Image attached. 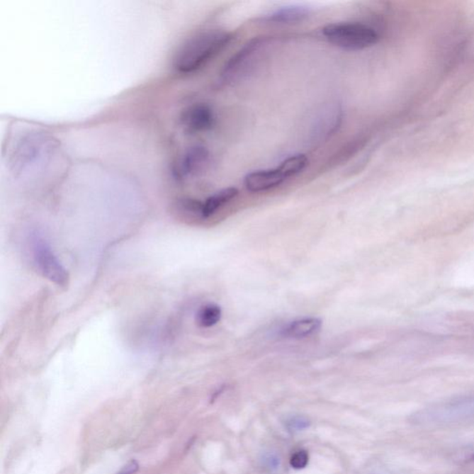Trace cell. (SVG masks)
<instances>
[{"label":"cell","instance_id":"8992f818","mask_svg":"<svg viewBox=\"0 0 474 474\" xmlns=\"http://www.w3.org/2000/svg\"><path fill=\"white\" fill-rule=\"evenodd\" d=\"M268 38H255L247 42L242 50L232 56L227 63H225L222 72L223 81H234L240 79L255 64L259 53L266 47Z\"/></svg>","mask_w":474,"mask_h":474},{"label":"cell","instance_id":"277c9868","mask_svg":"<svg viewBox=\"0 0 474 474\" xmlns=\"http://www.w3.org/2000/svg\"><path fill=\"white\" fill-rule=\"evenodd\" d=\"M30 243L33 258L42 274L56 285L63 288L67 286L69 278L68 271L54 254L50 244L38 234L31 235Z\"/></svg>","mask_w":474,"mask_h":474},{"label":"cell","instance_id":"8fae6325","mask_svg":"<svg viewBox=\"0 0 474 474\" xmlns=\"http://www.w3.org/2000/svg\"><path fill=\"white\" fill-rule=\"evenodd\" d=\"M238 193L239 191L235 187H227L207 198V201L202 204V220L213 217L220 208L237 197Z\"/></svg>","mask_w":474,"mask_h":474},{"label":"cell","instance_id":"ac0fdd59","mask_svg":"<svg viewBox=\"0 0 474 474\" xmlns=\"http://www.w3.org/2000/svg\"><path fill=\"white\" fill-rule=\"evenodd\" d=\"M139 465L137 461H132L123 467L122 470H120L117 474H134L137 472Z\"/></svg>","mask_w":474,"mask_h":474},{"label":"cell","instance_id":"3957f363","mask_svg":"<svg viewBox=\"0 0 474 474\" xmlns=\"http://www.w3.org/2000/svg\"><path fill=\"white\" fill-rule=\"evenodd\" d=\"M210 162V153L206 147L196 145L187 147L171 163V179L177 184H183L199 176L207 170Z\"/></svg>","mask_w":474,"mask_h":474},{"label":"cell","instance_id":"9c48e42d","mask_svg":"<svg viewBox=\"0 0 474 474\" xmlns=\"http://www.w3.org/2000/svg\"><path fill=\"white\" fill-rule=\"evenodd\" d=\"M288 179L282 169L278 167L273 170L252 171L247 174L244 183L249 191L259 193L279 186Z\"/></svg>","mask_w":474,"mask_h":474},{"label":"cell","instance_id":"7c38bea8","mask_svg":"<svg viewBox=\"0 0 474 474\" xmlns=\"http://www.w3.org/2000/svg\"><path fill=\"white\" fill-rule=\"evenodd\" d=\"M322 320L318 318H304L289 324L282 332L285 337L304 338L312 336L322 328Z\"/></svg>","mask_w":474,"mask_h":474},{"label":"cell","instance_id":"9a60e30c","mask_svg":"<svg viewBox=\"0 0 474 474\" xmlns=\"http://www.w3.org/2000/svg\"><path fill=\"white\" fill-rule=\"evenodd\" d=\"M285 427L291 433H298L306 430L310 427V421L307 417L295 415L286 419Z\"/></svg>","mask_w":474,"mask_h":474},{"label":"cell","instance_id":"52a82bcc","mask_svg":"<svg viewBox=\"0 0 474 474\" xmlns=\"http://www.w3.org/2000/svg\"><path fill=\"white\" fill-rule=\"evenodd\" d=\"M179 125L189 135L210 131L215 125V114L210 105L194 103L184 108L179 114Z\"/></svg>","mask_w":474,"mask_h":474},{"label":"cell","instance_id":"7a4b0ae2","mask_svg":"<svg viewBox=\"0 0 474 474\" xmlns=\"http://www.w3.org/2000/svg\"><path fill=\"white\" fill-rule=\"evenodd\" d=\"M322 33L334 46L347 50H361L379 41V34L373 27L359 23L327 24Z\"/></svg>","mask_w":474,"mask_h":474},{"label":"cell","instance_id":"5b68a950","mask_svg":"<svg viewBox=\"0 0 474 474\" xmlns=\"http://www.w3.org/2000/svg\"><path fill=\"white\" fill-rule=\"evenodd\" d=\"M474 417V398L454 401L445 405L416 412L412 422L418 424H441L463 421Z\"/></svg>","mask_w":474,"mask_h":474},{"label":"cell","instance_id":"d6986e66","mask_svg":"<svg viewBox=\"0 0 474 474\" xmlns=\"http://www.w3.org/2000/svg\"><path fill=\"white\" fill-rule=\"evenodd\" d=\"M473 461H474V456H473Z\"/></svg>","mask_w":474,"mask_h":474},{"label":"cell","instance_id":"ba28073f","mask_svg":"<svg viewBox=\"0 0 474 474\" xmlns=\"http://www.w3.org/2000/svg\"><path fill=\"white\" fill-rule=\"evenodd\" d=\"M343 110L339 104L326 106L314 120L312 137L315 143H322L331 138L340 128L343 120Z\"/></svg>","mask_w":474,"mask_h":474},{"label":"cell","instance_id":"2e32d148","mask_svg":"<svg viewBox=\"0 0 474 474\" xmlns=\"http://www.w3.org/2000/svg\"><path fill=\"white\" fill-rule=\"evenodd\" d=\"M309 463V454L306 451L295 452L290 458V465L295 470H302Z\"/></svg>","mask_w":474,"mask_h":474},{"label":"cell","instance_id":"6da1fadb","mask_svg":"<svg viewBox=\"0 0 474 474\" xmlns=\"http://www.w3.org/2000/svg\"><path fill=\"white\" fill-rule=\"evenodd\" d=\"M232 40L230 33L204 30L187 38L173 57V68L180 74H190L204 67Z\"/></svg>","mask_w":474,"mask_h":474},{"label":"cell","instance_id":"4fadbf2b","mask_svg":"<svg viewBox=\"0 0 474 474\" xmlns=\"http://www.w3.org/2000/svg\"><path fill=\"white\" fill-rule=\"evenodd\" d=\"M222 317V310L215 304H208L202 307L197 314V322L199 326L204 328L218 324Z\"/></svg>","mask_w":474,"mask_h":474},{"label":"cell","instance_id":"5bb4252c","mask_svg":"<svg viewBox=\"0 0 474 474\" xmlns=\"http://www.w3.org/2000/svg\"><path fill=\"white\" fill-rule=\"evenodd\" d=\"M309 163V159L304 154H297V155L288 157L286 159L279 167L282 169L286 177L290 178L300 174Z\"/></svg>","mask_w":474,"mask_h":474},{"label":"cell","instance_id":"30bf717a","mask_svg":"<svg viewBox=\"0 0 474 474\" xmlns=\"http://www.w3.org/2000/svg\"><path fill=\"white\" fill-rule=\"evenodd\" d=\"M310 8L306 6L294 5L279 9L269 15V22L283 24H292L303 22L310 16Z\"/></svg>","mask_w":474,"mask_h":474},{"label":"cell","instance_id":"e0dca14e","mask_svg":"<svg viewBox=\"0 0 474 474\" xmlns=\"http://www.w3.org/2000/svg\"><path fill=\"white\" fill-rule=\"evenodd\" d=\"M261 463L265 469L274 472V470L279 469L281 460L276 453L269 452L264 455Z\"/></svg>","mask_w":474,"mask_h":474}]
</instances>
